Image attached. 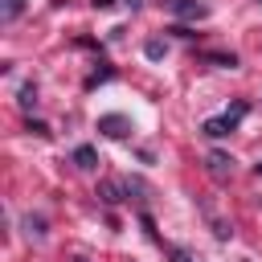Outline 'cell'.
Wrapping results in <instances>:
<instances>
[{"label": "cell", "instance_id": "7", "mask_svg": "<svg viewBox=\"0 0 262 262\" xmlns=\"http://www.w3.org/2000/svg\"><path fill=\"white\" fill-rule=\"evenodd\" d=\"M98 196H102L106 205H119V188H115V184H98Z\"/></svg>", "mask_w": 262, "mask_h": 262}, {"label": "cell", "instance_id": "4", "mask_svg": "<svg viewBox=\"0 0 262 262\" xmlns=\"http://www.w3.org/2000/svg\"><path fill=\"white\" fill-rule=\"evenodd\" d=\"M229 168H233V160L225 156V151H209V172L221 180V176H229Z\"/></svg>", "mask_w": 262, "mask_h": 262}, {"label": "cell", "instance_id": "2", "mask_svg": "<svg viewBox=\"0 0 262 262\" xmlns=\"http://www.w3.org/2000/svg\"><path fill=\"white\" fill-rule=\"evenodd\" d=\"M98 131L111 135V139H123V135L131 131V123H127L123 115H102V119H98Z\"/></svg>", "mask_w": 262, "mask_h": 262}, {"label": "cell", "instance_id": "5", "mask_svg": "<svg viewBox=\"0 0 262 262\" xmlns=\"http://www.w3.org/2000/svg\"><path fill=\"white\" fill-rule=\"evenodd\" d=\"M74 164H78V168H94V164H98V151H94V147H78V151H74Z\"/></svg>", "mask_w": 262, "mask_h": 262}, {"label": "cell", "instance_id": "15", "mask_svg": "<svg viewBox=\"0 0 262 262\" xmlns=\"http://www.w3.org/2000/svg\"><path fill=\"white\" fill-rule=\"evenodd\" d=\"M258 4H262V0H258Z\"/></svg>", "mask_w": 262, "mask_h": 262}, {"label": "cell", "instance_id": "11", "mask_svg": "<svg viewBox=\"0 0 262 262\" xmlns=\"http://www.w3.org/2000/svg\"><path fill=\"white\" fill-rule=\"evenodd\" d=\"M25 225H29L33 237H45V221H41V217H25Z\"/></svg>", "mask_w": 262, "mask_h": 262}, {"label": "cell", "instance_id": "1", "mask_svg": "<svg viewBox=\"0 0 262 262\" xmlns=\"http://www.w3.org/2000/svg\"><path fill=\"white\" fill-rule=\"evenodd\" d=\"M172 12L180 20H205L209 16V4H201V0H172Z\"/></svg>", "mask_w": 262, "mask_h": 262}, {"label": "cell", "instance_id": "3", "mask_svg": "<svg viewBox=\"0 0 262 262\" xmlns=\"http://www.w3.org/2000/svg\"><path fill=\"white\" fill-rule=\"evenodd\" d=\"M233 127H237V123H233L229 115H221V119H205V127H201V131H205L209 139H221V135H229Z\"/></svg>", "mask_w": 262, "mask_h": 262}, {"label": "cell", "instance_id": "12", "mask_svg": "<svg viewBox=\"0 0 262 262\" xmlns=\"http://www.w3.org/2000/svg\"><path fill=\"white\" fill-rule=\"evenodd\" d=\"M29 131H33V135H49V127H45L41 119H29Z\"/></svg>", "mask_w": 262, "mask_h": 262}, {"label": "cell", "instance_id": "10", "mask_svg": "<svg viewBox=\"0 0 262 262\" xmlns=\"http://www.w3.org/2000/svg\"><path fill=\"white\" fill-rule=\"evenodd\" d=\"M209 61H213V66H225V70H233V66H237V57H233V53H229V57H225V53H209Z\"/></svg>", "mask_w": 262, "mask_h": 262}, {"label": "cell", "instance_id": "8", "mask_svg": "<svg viewBox=\"0 0 262 262\" xmlns=\"http://www.w3.org/2000/svg\"><path fill=\"white\" fill-rule=\"evenodd\" d=\"M20 8H25V0H4V20H16Z\"/></svg>", "mask_w": 262, "mask_h": 262}, {"label": "cell", "instance_id": "14", "mask_svg": "<svg viewBox=\"0 0 262 262\" xmlns=\"http://www.w3.org/2000/svg\"><path fill=\"white\" fill-rule=\"evenodd\" d=\"M258 172H262V160H258Z\"/></svg>", "mask_w": 262, "mask_h": 262}, {"label": "cell", "instance_id": "9", "mask_svg": "<svg viewBox=\"0 0 262 262\" xmlns=\"http://www.w3.org/2000/svg\"><path fill=\"white\" fill-rule=\"evenodd\" d=\"M143 53H147L151 61H160V57H164V41H147V45H143Z\"/></svg>", "mask_w": 262, "mask_h": 262}, {"label": "cell", "instance_id": "13", "mask_svg": "<svg viewBox=\"0 0 262 262\" xmlns=\"http://www.w3.org/2000/svg\"><path fill=\"white\" fill-rule=\"evenodd\" d=\"M111 4H115V0H94V8H111Z\"/></svg>", "mask_w": 262, "mask_h": 262}, {"label": "cell", "instance_id": "6", "mask_svg": "<svg viewBox=\"0 0 262 262\" xmlns=\"http://www.w3.org/2000/svg\"><path fill=\"white\" fill-rule=\"evenodd\" d=\"M20 106H37V86H20Z\"/></svg>", "mask_w": 262, "mask_h": 262}]
</instances>
